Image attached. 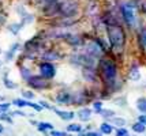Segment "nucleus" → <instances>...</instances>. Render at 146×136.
I'll return each mask as SVG.
<instances>
[{
	"label": "nucleus",
	"instance_id": "obj_1",
	"mask_svg": "<svg viewBox=\"0 0 146 136\" xmlns=\"http://www.w3.org/2000/svg\"><path fill=\"white\" fill-rule=\"evenodd\" d=\"M108 38H109V44L113 48L116 52H121L124 49L126 45V34L124 30L117 25H109L108 29Z\"/></svg>",
	"mask_w": 146,
	"mask_h": 136
},
{
	"label": "nucleus",
	"instance_id": "obj_2",
	"mask_svg": "<svg viewBox=\"0 0 146 136\" xmlns=\"http://www.w3.org/2000/svg\"><path fill=\"white\" fill-rule=\"evenodd\" d=\"M100 68H101V75L104 78V82L107 86H113L116 82V76H117V67L112 60L109 58H102L100 63Z\"/></svg>",
	"mask_w": 146,
	"mask_h": 136
},
{
	"label": "nucleus",
	"instance_id": "obj_3",
	"mask_svg": "<svg viewBox=\"0 0 146 136\" xmlns=\"http://www.w3.org/2000/svg\"><path fill=\"white\" fill-rule=\"evenodd\" d=\"M78 11V4L75 0H63L57 3V14L63 16H72Z\"/></svg>",
	"mask_w": 146,
	"mask_h": 136
},
{
	"label": "nucleus",
	"instance_id": "obj_4",
	"mask_svg": "<svg viewBox=\"0 0 146 136\" xmlns=\"http://www.w3.org/2000/svg\"><path fill=\"white\" fill-rule=\"evenodd\" d=\"M120 11H121V16H123V20L126 22V25L128 27H134L137 26V15L134 12V7L131 4H127V3H124V4H121L120 6Z\"/></svg>",
	"mask_w": 146,
	"mask_h": 136
},
{
	"label": "nucleus",
	"instance_id": "obj_5",
	"mask_svg": "<svg viewBox=\"0 0 146 136\" xmlns=\"http://www.w3.org/2000/svg\"><path fill=\"white\" fill-rule=\"evenodd\" d=\"M40 74H41L42 78L48 80V79H52L56 75V68L53 67V64L45 61V63H42V64L40 65Z\"/></svg>",
	"mask_w": 146,
	"mask_h": 136
},
{
	"label": "nucleus",
	"instance_id": "obj_6",
	"mask_svg": "<svg viewBox=\"0 0 146 136\" xmlns=\"http://www.w3.org/2000/svg\"><path fill=\"white\" fill-rule=\"evenodd\" d=\"M56 102L59 105H70L72 104L74 105V95L68 93V91H60L56 94Z\"/></svg>",
	"mask_w": 146,
	"mask_h": 136
},
{
	"label": "nucleus",
	"instance_id": "obj_7",
	"mask_svg": "<svg viewBox=\"0 0 146 136\" xmlns=\"http://www.w3.org/2000/svg\"><path fill=\"white\" fill-rule=\"evenodd\" d=\"M27 83H29L30 87L37 89V90H42V89H46V87H48V82H46V79H44L42 76H32V78L27 80Z\"/></svg>",
	"mask_w": 146,
	"mask_h": 136
},
{
	"label": "nucleus",
	"instance_id": "obj_8",
	"mask_svg": "<svg viewBox=\"0 0 146 136\" xmlns=\"http://www.w3.org/2000/svg\"><path fill=\"white\" fill-rule=\"evenodd\" d=\"M86 55H89V56H92V57H98V56H101L102 53V49L100 45H97L96 42H92V44H89L88 45V49H86Z\"/></svg>",
	"mask_w": 146,
	"mask_h": 136
},
{
	"label": "nucleus",
	"instance_id": "obj_9",
	"mask_svg": "<svg viewBox=\"0 0 146 136\" xmlns=\"http://www.w3.org/2000/svg\"><path fill=\"white\" fill-rule=\"evenodd\" d=\"M78 117H79L81 121H89L92 118V110L89 108H83L78 112Z\"/></svg>",
	"mask_w": 146,
	"mask_h": 136
},
{
	"label": "nucleus",
	"instance_id": "obj_10",
	"mask_svg": "<svg viewBox=\"0 0 146 136\" xmlns=\"http://www.w3.org/2000/svg\"><path fill=\"white\" fill-rule=\"evenodd\" d=\"M55 112H56L57 116L60 117L62 120H64V121H70L75 116V113H72V112H64V110H55Z\"/></svg>",
	"mask_w": 146,
	"mask_h": 136
},
{
	"label": "nucleus",
	"instance_id": "obj_11",
	"mask_svg": "<svg viewBox=\"0 0 146 136\" xmlns=\"http://www.w3.org/2000/svg\"><path fill=\"white\" fill-rule=\"evenodd\" d=\"M139 45L142 51L146 53V26H143L139 32Z\"/></svg>",
	"mask_w": 146,
	"mask_h": 136
},
{
	"label": "nucleus",
	"instance_id": "obj_12",
	"mask_svg": "<svg viewBox=\"0 0 146 136\" xmlns=\"http://www.w3.org/2000/svg\"><path fill=\"white\" fill-rule=\"evenodd\" d=\"M83 76L85 79L88 80V82H96V72L93 71V68H85V71H83Z\"/></svg>",
	"mask_w": 146,
	"mask_h": 136
},
{
	"label": "nucleus",
	"instance_id": "obj_13",
	"mask_svg": "<svg viewBox=\"0 0 146 136\" xmlns=\"http://www.w3.org/2000/svg\"><path fill=\"white\" fill-rule=\"evenodd\" d=\"M112 131H113V128H112V125L108 123H102L101 125H100V132H101L102 135H111Z\"/></svg>",
	"mask_w": 146,
	"mask_h": 136
},
{
	"label": "nucleus",
	"instance_id": "obj_14",
	"mask_svg": "<svg viewBox=\"0 0 146 136\" xmlns=\"http://www.w3.org/2000/svg\"><path fill=\"white\" fill-rule=\"evenodd\" d=\"M38 131L41 132H48V131H53V125L51 123H38L37 124Z\"/></svg>",
	"mask_w": 146,
	"mask_h": 136
},
{
	"label": "nucleus",
	"instance_id": "obj_15",
	"mask_svg": "<svg viewBox=\"0 0 146 136\" xmlns=\"http://www.w3.org/2000/svg\"><path fill=\"white\" fill-rule=\"evenodd\" d=\"M137 108H138L139 112H142L143 114H146V98L145 97L139 98V99L137 101Z\"/></svg>",
	"mask_w": 146,
	"mask_h": 136
},
{
	"label": "nucleus",
	"instance_id": "obj_16",
	"mask_svg": "<svg viewBox=\"0 0 146 136\" xmlns=\"http://www.w3.org/2000/svg\"><path fill=\"white\" fill-rule=\"evenodd\" d=\"M133 131L135 132V133H143L146 131V125H143V124H141V123H135L133 124Z\"/></svg>",
	"mask_w": 146,
	"mask_h": 136
},
{
	"label": "nucleus",
	"instance_id": "obj_17",
	"mask_svg": "<svg viewBox=\"0 0 146 136\" xmlns=\"http://www.w3.org/2000/svg\"><path fill=\"white\" fill-rule=\"evenodd\" d=\"M111 121H112L113 125H117L119 128H123L126 125V120L121 118V117H113V118H111Z\"/></svg>",
	"mask_w": 146,
	"mask_h": 136
},
{
	"label": "nucleus",
	"instance_id": "obj_18",
	"mask_svg": "<svg viewBox=\"0 0 146 136\" xmlns=\"http://www.w3.org/2000/svg\"><path fill=\"white\" fill-rule=\"evenodd\" d=\"M113 114H115V112L111 109H102L101 112H100V116H102L104 118H113L115 117Z\"/></svg>",
	"mask_w": 146,
	"mask_h": 136
},
{
	"label": "nucleus",
	"instance_id": "obj_19",
	"mask_svg": "<svg viewBox=\"0 0 146 136\" xmlns=\"http://www.w3.org/2000/svg\"><path fill=\"white\" fill-rule=\"evenodd\" d=\"M139 78H141V74L138 71V67H134L131 70V72H130V79L131 80H138Z\"/></svg>",
	"mask_w": 146,
	"mask_h": 136
},
{
	"label": "nucleus",
	"instance_id": "obj_20",
	"mask_svg": "<svg viewBox=\"0 0 146 136\" xmlns=\"http://www.w3.org/2000/svg\"><path fill=\"white\" fill-rule=\"evenodd\" d=\"M67 131L68 132H81L82 131V125H79V124H70V125H67Z\"/></svg>",
	"mask_w": 146,
	"mask_h": 136
},
{
	"label": "nucleus",
	"instance_id": "obj_21",
	"mask_svg": "<svg viewBox=\"0 0 146 136\" xmlns=\"http://www.w3.org/2000/svg\"><path fill=\"white\" fill-rule=\"evenodd\" d=\"M27 99H21V98H17V99H14L13 104L15 105V106H18V108H25V106H27Z\"/></svg>",
	"mask_w": 146,
	"mask_h": 136
},
{
	"label": "nucleus",
	"instance_id": "obj_22",
	"mask_svg": "<svg viewBox=\"0 0 146 136\" xmlns=\"http://www.w3.org/2000/svg\"><path fill=\"white\" fill-rule=\"evenodd\" d=\"M21 75H22V78L25 79L26 82H27V80H29V79L33 76L32 74H30V71H29L27 68H21Z\"/></svg>",
	"mask_w": 146,
	"mask_h": 136
},
{
	"label": "nucleus",
	"instance_id": "obj_23",
	"mask_svg": "<svg viewBox=\"0 0 146 136\" xmlns=\"http://www.w3.org/2000/svg\"><path fill=\"white\" fill-rule=\"evenodd\" d=\"M18 48H19V44H14L13 46H11V51L10 52H7V60H11L14 56V53L18 51Z\"/></svg>",
	"mask_w": 146,
	"mask_h": 136
},
{
	"label": "nucleus",
	"instance_id": "obj_24",
	"mask_svg": "<svg viewBox=\"0 0 146 136\" xmlns=\"http://www.w3.org/2000/svg\"><path fill=\"white\" fill-rule=\"evenodd\" d=\"M37 3L42 7H48V6H51V4L57 3V0H37Z\"/></svg>",
	"mask_w": 146,
	"mask_h": 136
},
{
	"label": "nucleus",
	"instance_id": "obj_25",
	"mask_svg": "<svg viewBox=\"0 0 146 136\" xmlns=\"http://www.w3.org/2000/svg\"><path fill=\"white\" fill-rule=\"evenodd\" d=\"M57 57H59V56H57V53H55V52H46L44 55V58H48L49 61H51V60H56Z\"/></svg>",
	"mask_w": 146,
	"mask_h": 136
},
{
	"label": "nucleus",
	"instance_id": "obj_26",
	"mask_svg": "<svg viewBox=\"0 0 146 136\" xmlns=\"http://www.w3.org/2000/svg\"><path fill=\"white\" fill-rule=\"evenodd\" d=\"M4 86H6L7 89H17V84L13 83L8 78H4Z\"/></svg>",
	"mask_w": 146,
	"mask_h": 136
},
{
	"label": "nucleus",
	"instance_id": "obj_27",
	"mask_svg": "<svg viewBox=\"0 0 146 136\" xmlns=\"http://www.w3.org/2000/svg\"><path fill=\"white\" fill-rule=\"evenodd\" d=\"M116 136H130V133L126 128H119L116 131Z\"/></svg>",
	"mask_w": 146,
	"mask_h": 136
},
{
	"label": "nucleus",
	"instance_id": "obj_28",
	"mask_svg": "<svg viewBox=\"0 0 146 136\" xmlns=\"http://www.w3.org/2000/svg\"><path fill=\"white\" fill-rule=\"evenodd\" d=\"M10 30H11L14 34H18V32L21 30V25H11V26H10Z\"/></svg>",
	"mask_w": 146,
	"mask_h": 136
},
{
	"label": "nucleus",
	"instance_id": "obj_29",
	"mask_svg": "<svg viewBox=\"0 0 146 136\" xmlns=\"http://www.w3.org/2000/svg\"><path fill=\"white\" fill-rule=\"evenodd\" d=\"M93 106H94V109L97 110L98 113H100V112L102 110V104H101V102H98V101H96L94 104H93Z\"/></svg>",
	"mask_w": 146,
	"mask_h": 136
},
{
	"label": "nucleus",
	"instance_id": "obj_30",
	"mask_svg": "<svg viewBox=\"0 0 146 136\" xmlns=\"http://www.w3.org/2000/svg\"><path fill=\"white\" fill-rule=\"evenodd\" d=\"M51 136H66V132H63V131H51Z\"/></svg>",
	"mask_w": 146,
	"mask_h": 136
},
{
	"label": "nucleus",
	"instance_id": "obj_31",
	"mask_svg": "<svg viewBox=\"0 0 146 136\" xmlns=\"http://www.w3.org/2000/svg\"><path fill=\"white\" fill-rule=\"evenodd\" d=\"M83 136H102V133H101V132H94V131H90V132L83 133Z\"/></svg>",
	"mask_w": 146,
	"mask_h": 136
},
{
	"label": "nucleus",
	"instance_id": "obj_32",
	"mask_svg": "<svg viewBox=\"0 0 146 136\" xmlns=\"http://www.w3.org/2000/svg\"><path fill=\"white\" fill-rule=\"evenodd\" d=\"M23 97L27 98V99H33V98H34V94H33L32 91H23Z\"/></svg>",
	"mask_w": 146,
	"mask_h": 136
},
{
	"label": "nucleus",
	"instance_id": "obj_33",
	"mask_svg": "<svg viewBox=\"0 0 146 136\" xmlns=\"http://www.w3.org/2000/svg\"><path fill=\"white\" fill-rule=\"evenodd\" d=\"M11 104H0V112H7Z\"/></svg>",
	"mask_w": 146,
	"mask_h": 136
},
{
	"label": "nucleus",
	"instance_id": "obj_34",
	"mask_svg": "<svg viewBox=\"0 0 146 136\" xmlns=\"http://www.w3.org/2000/svg\"><path fill=\"white\" fill-rule=\"evenodd\" d=\"M138 123L146 125V114H141V116L138 117Z\"/></svg>",
	"mask_w": 146,
	"mask_h": 136
},
{
	"label": "nucleus",
	"instance_id": "obj_35",
	"mask_svg": "<svg viewBox=\"0 0 146 136\" xmlns=\"http://www.w3.org/2000/svg\"><path fill=\"white\" fill-rule=\"evenodd\" d=\"M40 105L42 106V109H44V108H45V109H52L51 106H49V105L46 104V102H44V101H41V102H40Z\"/></svg>",
	"mask_w": 146,
	"mask_h": 136
},
{
	"label": "nucleus",
	"instance_id": "obj_36",
	"mask_svg": "<svg viewBox=\"0 0 146 136\" xmlns=\"http://www.w3.org/2000/svg\"><path fill=\"white\" fill-rule=\"evenodd\" d=\"M0 118H1V120H6V121H8V123H11V118H10V117H7V116H4V114H3V116H0Z\"/></svg>",
	"mask_w": 146,
	"mask_h": 136
},
{
	"label": "nucleus",
	"instance_id": "obj_37",
	"mask_svg": "<svg viewBox=\"0 0 146 136\" xmlns=\"http://www.w3.org/2000/svg\"><path fill=\"white\" fill-rule=\"evenodd\" d=\"M13 114H18V116H26V114L23 113V112H19V110H18V112H14Z\"/></svg>",
	"mask_w": 146,
	"mask_h": 136
},
{
	"label": "nucleus",
	"instance_id": "obj_38",
	"mask_svg": "<svg viewBox=\"0 0 146 136\" xmlns=\"http://www.w3.org/2000/svg\"><path fill=\"white\" fill-rule=\"evenodd\" d=\"M3 131H4V128H3V125H0V133H1Z\"/></svg>",
	"mask_w": 146,
	"mask_h": 136
},
{
	"label": "nucleus",
	"instance_id": "obj_39",
	"mask_svg": "<svg viewBox=\"0 0 146 136\" xmlns=\"http://www.w3.org/2000/svg\"><path fill=\"white\" fill-rule=\"evenodd\" d=\"M0 99H1V95H0Z\"/></svg>",
	"mask_w": 146,
	"mask_h": 136
},
{
	"label": "nucleus",
	"instance_id": "obj_40",
	"mask_svg": "<svg viewBox=\"0 0 146 136\" xmlns=\"http://www.w3.org/2000/svg\"><path fill=\"white\" fill-rule=\"evenodd\" d=\"M0 67H1V63H0Z\"/></svg>",
	"mask_w": 146,
	"mask_h": 136
}]
</instances>
